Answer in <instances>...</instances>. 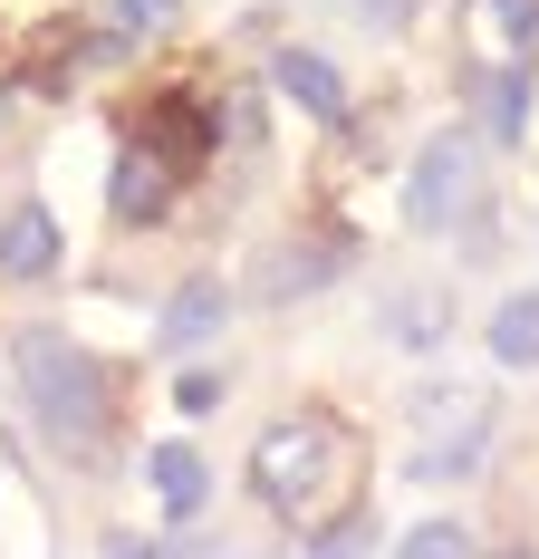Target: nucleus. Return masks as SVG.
<instances>
[{
    "label": "nucleus",
    "mask_w": 539,
    "mask_h": 559,
    "mask_svg": "<svg viewBox=\"0 0 539 559\" xmlns=\"http://www.w3.org/2000/svg\"><path fill=\"white\" fill-rule=\"evenodd\" d=\"M251 483L279 521H337L347 492H357V435L337 415H279L261 444H251Z\"/></svg>",
    "instance_id": "f257e3e1"
},
{
    "label": "nucleus",
    "mask_w": 539,
    "mask_h": 559,
    "mask_svg": "<svg viewBox=\"0 0 539 559\" xmlns=\"http://www.w3.org/2000/svg\"><path fill=\"white\" fill-rule=\"evenodd\" d=\"M20 377H29V415H39L49 444H68V453L107 444V367H97L77 337L29 329L20 337Z\"/></svg>",
    "instance_id": "f03ea898"
},
{
    "label": "nucleus",
    "mask_w": 539,
    "mask_h": 559,
    "mask_svg": "<svg viewBox=\"0 0 539 559\" xmlns=\"http://www.w3.org/2000/svg\"><path fill=\"white\" fill-rule=\"evenodd\" d=\"M491 453V395L472 377H443L415 395V483H472Z\"/></svg>",
    "instance_id": "7ed1b4c3"
},
{
    "label": "nucleus",
    "mask_w": 539,
    "mask_h": 559,
    "mask_svg": "<svg viewBox=\"0 0 539 559\" xmlns=\"http://www.w3.org/2000/svg\"><path fill=\"white\" fill-rule=\"evenodd\" d=\"M472 203H482V135H433L415 155V183H405V223L453 231V223H472Z\"/></svg>",
    "instance_id": "20e7f679"
},
{
    "label": "nucleus",
    "mask_w": 539,
    "mask_h": 559,
    "mask_svg": "<svg viewBox=\"0 0 539 559\" xmlns=\"http://www.w3.org/2000/svg\"><path fill=\"white\" fill-rule=\"evenodd\" d=\"M463 29H472V58H482V68H511V58L539 39V0H472Z\"/></svg>",
    "instance_id": "39448f33"
},
{
    "label": "nucleus",
    "mask_w": 539,
    "mask_h": 559,
    "mask_svg": "<svg viewBox=\"0 0 539 559\" xmlns=\"http://www.w3.org/2000/svg\"><path fill=\"white\" fill-rule=\"evenodd\" d=\"M164 193H173V165H164L155 135H135V145L116 155V223H155Z\"/></svg>",
    "instance_id": "423d86ee"
},
{
    "label": "nucleus",
    "mask_w": 539,
    "mask_h": 559,
    "mask_svg": "<svg viewBox=\"0 0 539 559\" xmlns=\"http://www.w3.org/2000/svg\"><path fill=\"white\" fill-rule=\"evenodd\" d=\"M327 271H337V251H327V241H279V251L251 261V299H309Z\"/></svg>",
    "instance_id": "0eeeda50"
},
{
    "label": "nucleus",
    "mask_w": 539,
    "mask_h": 559,
    "mask_svg": "<svg viewBox=\"0 0 539 559\" xmlns=\"http://www.w3.org/2000/svg\"><path fill=\"white\" fill-rule=\"evenodd\" d=\"M49 271H58V223L39 203H20L0 223V280H49Z\"/></svg>",
    "instance_id": "6e6552de"
},
{
    "label": "nucleus",
    "mask_w": 539,
    "mask_h": 559,
    "mask_svg": "<svg viewBox=\"0 0 539 559\" xmlns=\"http://www.w3.org/2000/svg\"><path fill=\"white\" fill-rule=\"evenodd\" d=\"M270 78H279V87H289L299 107L319 116V126H337V116H347V78H337V68H327L319 49H279V68H270Z\"/></svg>",
    "instance_id": "1a4fd4ad"
},
{
    "label": "nucleus",
    "mask_w": 539,
    "mask_h": 559,
    "mask_svg": "<svg viewBox=\"0 0 539 559\" xmlns=\"http://www.w3.org/2000/svg\"><path fill=\"white\" fill-rule=\"evenodd\" d=\"M472 116H482V135L520 145V126H530V78H520V68H482V78H472Z\"/></svg>",
    "instance_id": "9d476101"
},
{
    "label": "nucleus",
    "mask_w": 539,
    "mask_h": 559,
    "mask_svg": "<svg viewBox=\"0 0 539 559\" xmlns=\"http://www.w3.org/2000/svg\"><path fill=\"white\" fill-rule=\"evenodd\" d=\"M145 473H155V492H164V511H173V521H193V511H203V492H213V463H203L193 444H155V453H145Z\"/></svg>",
    "instance_id": "9b49d317"
},
{
    "label": "nucleus",
    "mask_w": 539,
    "mask_h": 559,
    "mask_svg": "<svg viewBox=\"0 0 539 559\" xmlns=\"http://www.w3.org/2000/svg\"><path fill=\"white\" fill-rule=\"evenodd\" d=\"M443 329H453L443 289H385V337L395 347H443Z\"/></svg>",
    "instance_id": "f8f14e48"
},
{
    "label": "nucleus",
    "mask_w": 539,
    "mask_h": 559,
    "mask_svg": "<svg viewBox=\"0 0 539 559\" xmlns=\"http://www.w3.org/2000/svg\"><path fill=\"white\" fill-rule=\"evenodd\" d=\"M221 309H231V299H221V280H193V289H173V309H164V347H203V337L221 329Z\"/></svg>",
    "instance_id": "ddd939ff"
},
{
    "label": "nucleus",
    "mask_w": 539,
    "mask_h": 559,
    "mask_svg": "<svg viewBox=\"0 0 539 559\" xmlns=\"http://www.w3.org/2000/svg\"><path fill=\"white\" fill-rule=\"evenodd\" d=\"M491 357L501 367H539V289H511L491 309Z\"/></svg>",
    "instance_id": "4468645a"
},
{
    "label": "nucleus",
    "mask_w": 539,
    "mask_h": 559,
    "mask_svg": "<svg viewBox=\"0 0 539 559\" xmlns=\"http://www.w3.org/2000/svg\"><path fill=\"white\" fill-rule=\"evenodd\" d=\"M395 559H482V550H472V531H463V521H415Z\"/></svg>",
    "instance_id": "2eb2a0df"
},
{
    "label": "nucleus",
    "mask_w": 539,
    "mask_h": 559,
    "mask_svg": "<svg viewBox=\"0 0 539 559\" xmlns=\"http://www.w3.org/2000/svg\"><path fill=\"white\" fill-rule=\"evenodd\" d=\"M173 405H183V415H213V405H221V377H213V367H193V377H173Z\"/></svg>",
    "instance_id": "dca6fc26"
},
{
    "label": "nucleus",
    "mask_w": 539,
    "mask_h": 559,
    "mask_svg": "<svg viewBox=\"0 0 539 559\" xmlns=\"http://www.w3.org/2000/svg\"><path fill=\"white\" fill-rule=\"evenodd\" d=\"M183 0H116V29H164Z\"/></svg>",
    "instance_id": "f3484780"
},
{
    "label": "nucleus",
    "mask_w": 539,
    "mask_h": 559,
    "mask_svg": "<svg viewBox=\"0 0 539 559\" xmlns=\"http://www.w3.org/2000/svg\"><path fill=\"white\" fill-rule=\"evenodd\" d=\"M299 559H367V531H357V521H347V531H327L319 550H299Z\"/></svg>",
    "instance_id": "a211bd4d"
},
{
    "label": "nucleus",
    "mask_w": 539,
    "mask_h": 559,
    "mask_svg": "<svg viewBox=\"0 0 539 559\" xmlns=\"http://www.w3.org/2000/svg\"><path fill=\"white\" fill-rule=\"evenodd\" d=\"M405 10H415V0H357V20H367V29H405Z\"/></svg>",
    "instance_id": "6ab92c4d"
},
{
    "label": "nucleus",
    "mask_w": 539,
    "mask_h": 559,
    "mask_svg": "<svg viewBox=\"0 0 539 559\" xmlns=\"http://www.w3.org/2000/svg\"><path fill=\"white\" fill-rule=\"evenodd\" d=\"M0 126H10V97H0Z\"/></svg>",
    "instance_id": "aec40b11"
}]
</instances>
